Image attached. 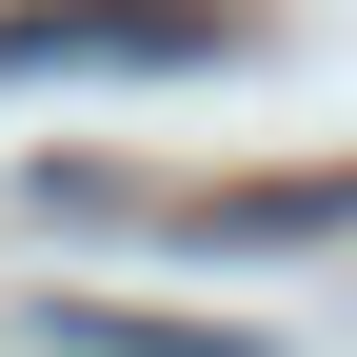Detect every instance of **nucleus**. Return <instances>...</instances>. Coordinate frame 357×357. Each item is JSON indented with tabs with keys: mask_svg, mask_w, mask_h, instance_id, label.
Masks as SVG:
<instances>
[{
	"mask_svg": "<svg viewBox=\"0 0 357 357\" xmlns=\"http://www.w3.org/2000/svg\"><path fill=\"white\" fill-rule=\"evenodd\" d=\"M278 40V0H0V79H218Z\"/></svg>",
	"mask_w": 357,
	"mask_h": 357,
	"instance_id": "1",
	"label": "nucleus"
},
{
	"mask_svg": "<svg viewBox=\"0 0 357 357\" xmlns=\"http://www.w3.org/2000/svg\"><path fill=\"white\" fill-rule=\"evenodd\" d=\"M60 357H238V337H79V318H60Z\"/></svg>",
	"mask_w": 357,
	"mask_h": 357,
	"instance_id": "2",
	"label": "nucleus"
}]
</instances>
